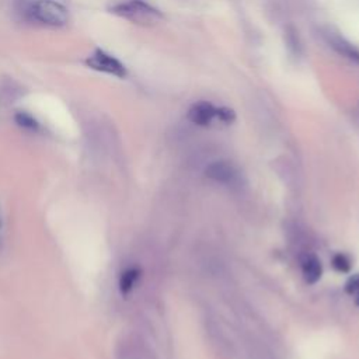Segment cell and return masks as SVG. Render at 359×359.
Wrapping results in <instances>:
<instances>
[{
	"instance_id": "cell-1",
	"label": "cell",
	"mask_w": 359,
	"mask_h": 359,
	"mask_svg": "<svg viewBox=\"0 0 359 359\" xmlns=\"http://www.w3.org/2000/svg\"><path fill=\"white\" fill-rule=\"evenodd\" d=\"M24 13L29 20L46 27H62L69 21V10L55 0H31Z\"/></svg>"
},
{
	"instance_id": "cell-2",
	"label": "cell",
	"mask_w": 359,
	"mask_h": 359,
	"mask_svg": "<svg viewBox=\"0 0 359 359\" xmlns=\"http://www.w3.org/2000/svg\"><path fill=\"white\" fill-rule=\"evenodd\" d=\"M109 11L118 17L140 25H151L163 20V14L156 7L143 0H129L109 7Z\"/></svg>"
},
{
	"instance_id": "cell-3",
	"label": "cell",
	"mask_w": 359,
	"mask_h": 359,
	"mask_svg": "<svg viewBox=\"0 0 359 359\" xmlns=\"http://www.w3.org/2000/svg\"><path fill=\"white\" fill-rule=\"evenodd\" d=\"M86 65L95 70V72H101V73H107L111 76H115L118 79H123L126 77V67L125 65L116 59L114 55L105 52L104 49H94L87 57H86Z\"/></svg>"
},
{
	"instance_id": "cell-4",
	"label": "cell",
	"mask_w": 359,
	"mask_h": 359,
	"mask_svg": "<svg viewBox=\"0 0 359 359\" xmlns=\"http://www.w3.org/2000/svg\"><path fill=\"white\" fill-rule=\"evenodd\" d=\"M205 175L216 182L226 184V185H234L240 180V172L237 171V168L231 163L224 160H217L210 163L205 168Z\"/></svg>"
},
{
	"instance_id": "cell-5",
	"label": "cell",
	"mask_w": 359,
	"mask_h": 359,
	"mask_svg": "<svg viewBox=\"0 0 359 359\" xmlns=\"http://www.w3.org/2000/svg\"><path fill=\"white\" fill-rule=\"evenodd\" d=\"M188 118L191 122H194L199 126H208L215 119H217V107H215L206 101L196 102L189 108Z\"/></svg>"
},
{
	"instance_id": "cell-6",
	"label": "cell",
	"mask_w": 359,
	"mask_h": 359,
	"mask_svg": "<svg viewBox=\"0 0 359 359\" xmlns=\"http://www.w3.org/2000/svg\"><path fill=\"white\" fill-rule=\"evenodd\" d=\"M300 268H302L303 278L309 285H313L320 280L323 273V265L317 255L311 252L303 254L300 257Z\"/></svg>"
},
{
	"instance_id": "cell-7",
	"label": "cell",
	"mask_w": 359,
	"mask_h": 359,
	"mask_svg": "<svg viewBox=\"0 0 359 359\" xmlns=\"http://www.w3.org/2000/svg\"><path fill=\"white\" fill-rule=\"evenodd\" d=\"M325 39H327V42L330 43V46H331L332 49H335L339 55L348 57V59L352 60V62L359 63V49L355 48V46H353L351 42H348L345 38H342V36H339L338 34L330 31V32L325 34Z\"/></svg>"
},
{
	"instance_id": "cell-8",
	"label": "cell",
	"mask_w": 359,
	"mask_h": 359,
	"mask_svg": "<svg viewBox=\"0 0 359 359\" xmlns=\"http://www.w3.org/2000/svg\"><path fill=\"white\" fill-rule=\"evenodd\" d=\"M140 276V269L137 268H129L126 269L122 276H121V280H119V286H121V290L123 293H128L136 283V280L139 279Z\"/></svg>"
},
{
	"instance_id": "cell-9",
	"label": "cell",
	"mask_w": 359,
	"mask_h": 359,
	"mask_svg": "<svg viewBox=\"0 0 359 359\" xmlns=\"http://www.w3.org/2000/svg\"><path fill=\"white\" fill-rule=\"evenodd\" d=\"M331 265L337 272L341 273H346L351 271L352 268V259L349 255L344 254V252H337L332 259H331Z\"/></svg>"
},
{
	"instance_id": "cell-10",
	"label": "cell",
	"mask_w": 359,
	"mask_h": 359,
	"mask_svg": "<svg viewBox=\"0 0 359 359\" xmlns=\"http://www.w3.org/2000/svg\"><path fill=\"white\" fill-rule=\"evenodd\" d=\"M344 289L349 296L355 297V303L359 306V272L351 275L346 279Z\"/></svg>"
},
{
	"instance_id": "cell-11",
	"label": "cell",
	"mask_w": 359,
	"mask_h": 359,
	"mask_svg": "<svg viewBox=\"0 0 359 359\" xmlns=\"http://www.w3.org/2000/svg\"><path fill=\"white\" fill-rule=\"evenodd\" d=\"M15 121L18 122V125L27 128V129H36L38 128V123L27 112H18L15 115Z\"/></svg>"
},
{
	"instance_id": "cell-12",
	"label": "cell",
	"mask_w": 359,
	"mask_h": 359,
	"mask_svg": "<svg viewBox=\"0 0 359 359\" xmlns=\"http://www.w3.org/2000/svg\"><path fill=\"white\" fill-rule=\"evenodd\" d=\"M217 119L224 123H231L236 119V114L230 108L220 107V108H217Z\"/></svg>"
},
{
	"instance_id": "cell-13",
	"label": "cell",
	"mask_w": 359,
	"mask_h": 359,
	"mask_svg": "<svg viewBox=\"0 0 359 359\" xmlns=\"http://www.w3.org/2000/svg\"><path fill=\"white\" fill-rule=\"evenodd\" d=\"M286 38H287L289 48L293 49L294 52H299V48H300V45H299V36H297L296 31H294L292 27L287 28V31H286Z\"/></svg>"
}]
</instances>
